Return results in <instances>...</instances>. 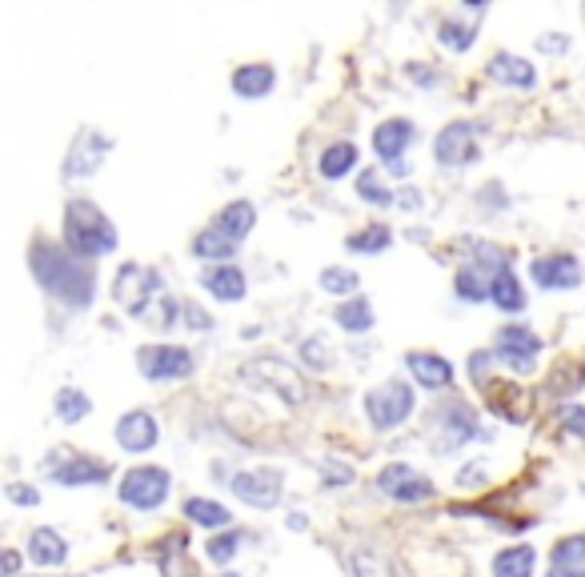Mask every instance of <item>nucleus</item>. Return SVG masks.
<instances>
[{
  "label": "nucleus",
  "mask_w": 585,
  "mask_h": 577,
  "mask_svg": "<svg viewBox=\"0 0 585 577\" xmlns=\"http://www.w3.org/2000/svg\"><path fill=\"white\" fill-rule=\"evenodd\" d=\"M28 269H33L36 285L45 289L53 301H65L69 309H84L96 293V273L93 265L69 249L53 245V241H33L28 249Z\"/></svg>",
  "instance_id": "obj_1"
},
{
  "label": "nucleus",
  "mask_w": 585,
  "mask_h": 577,
  "mask_svg": "<svg viewBox=\"0 0 585 577\" xmlns=\"http://www.w3.org/2000/svg\"><path fill=\"white\" fill-rule=\"evenodd\" d=\"M65 249L84 261L105 257V253L117 249V229L93 200L77 197L65 205Z\"/></svg>",
  "instance_id": "obj_2"
},
{
  "label": "nucleus",
  "mask_w": 585,
  "mask_h": 577,
  "mask_svg": "<svg viewBox=\"0 0 585 577\" xmlns=\"http://www.w3.org/2000/svg\"><path fill=\"white\" fill-rule=\"evenodd\" d=\"M161 273L149 269V265H125V269L117 273V285H113V297H117L121 309H129L133 318H141L149 313L157 301H161Z\"/></svg>",
  "instance_id": "obj_3"
},
{
  "label": "nucleus",
  "mask_w": 585,
  "mask_h": 577,
  "mask_svg": "<svg viewBox=\"0 0 585 577\" xmlns=\"http://www.w3.org/2000/svg\"><path fill=\"white\" fill-rule=\"evenodd\" d=\"M413 385H405L401 378L386 381V385H377L365 393V413H369V422H374V429H398V425H405V417L413 413Z\"/></svg>",
  "instance_id": "obj_4"
},
{
  "label": "nucleus",
  "mask_w": 585,
  "mask_h": 577,
  "mask_svg": "<svg viewBox=\"0 0 585 577\" xmlns=\"http://www.w3.org/2000/svg\"><path fill=\"white\" fill-rule=\"evenodd\" d=\"M117 494L133 509H161L169 501V494H173V477L164 470H157V465H137V470H129L121 477Z\"/></svg>",
  "instance_id": "obj_5"
},
{
  "label": "nucleus",
  "mask_w": 585,
  "mask_h": 577,
  "mask_svg": "<svg viewBox=\"0 0 585 577\" xmlns=\"http://www.w3.org/2000/svg\"><path fill=\"white\" fill-rule=\"evenodd\" d=\"M538 354H541L538 333L526 330V325H505V330L497 333V342H493V357H497L502 366L514 369L517 378H526V373L538 369Z\"/></svg>",
  "instance_id": "obj_6"
},
{
  "label": "nucleus",
  "mask_w": 585,
  "mask_h": 577,
  "mask_svg": "<svg viewBox=\"0 0 585 577\" xmlns=\"http://www.w3.org/2000/svg\"><path fill=\"white\" fill-rule=\"evenodd\" d=\"M137 366L149 381H181L197 369V357L181 345H145L137 354Z\"/></svg>",
  "instance_id": "obj_7"
},
{
  "label": "nucleus",
  "mask_w": 585,
  "mask_h": 577,
  "mask_svg": "<svg viewBox=\"0 0 585 577\" xmlns=\"http://www.w3.org/2000/svg\"><path fill=\"white\" fill-rule=\"evenodd\" d=\"M377 489L386 497H393V501H401V506H417V501L434 497V482L425 473L413 470V465H401V461H393V465H386V470L377 473Z\"/></svg>",
  "instance_id": "obj_8"
},
{
  "label": "nucleus",
  "mask_w": 585,
  "mask_h": 577,
  "mask_svg": "<svg viewBox=\"0 0 585 577\" xmlns=\"http://www.w3.org/2000/svg\"><path fill=\"white\" fill-rule=\"evenodd\" d=\"M245 378H257L261 385H269L273 393H282L289 405H301L305 401V381L301 373L285 361V357H257L245 366Z\"/></svg>",
  "instance_id": "obj_9"
},
{
  "label": "nucleus",
  "mask_w": 585,
  "mask_h": 577,
  "mask_svg": "<svg viewBox=\"0 0 585 577\" xmlns=\"http://www.w3.org/2000/svg\"><path fill=\"white\" fill-rule=\"evenodd\" d=\"M434 153H437V165H445V169L473 165V161H478V129L466 125V120H454L449 129L437 132Z\"/></svg>",
  "instance_id": "obj_10"
},
{
  "label": "nucleus",
  "mask_w": 585,
  "mask_h": 577,
  "mask_svg": "<svg viewBox=\"0 0 585 577\" xmlns=\"http://www.w3.org/2000/svg\"><path fill=\"white\" fill-rule=\"evenodd\" d=\"M229 489H233L245 506L253 509H273L277 501H282V473L277 470H245L237 473L233 482H229Z\"/></svg>",
  "instance_id": "obj_11"
},
{
  "label": "nucleus",
  "mask_w": 585,
  "mask_h": 577,
  "mask_svg": "<svg viewBox=\"0 0 585 577\" xmlns=\"http://www.w3.org/2000/svg\"><path fill=\"white\" fill-rule=\"evenodd\" d=\"M529 273H534V281L541 285V289H550V293H565V289H577L582 285V261L570 257V253H550V257H534V265H529Z\"/></svg>",
  "instance_id": "obj_12"
},
{
  "label": "nucleus",
  "mask_w": 585,
  "mask_h": 577,
  "mask_svg": "<svg viewBox=\"0 0 585 577\" xmlns=\"http://www.w3.org/2000/svg\"><path fill=\"white\" fill-rule=\"evenodd\" d=\"M48 473H53L57 485H101L113 477V465L96 458H84V453H69V458L48 461Z\"/></svg>",
  "instance_id": "obj_13"
},
{
  "label": "nucleus",
  "mask_w": 585,
  "mask_h": 577,
  "mask_svg": "<svg viewBox=\"0 0 585 577\" xmlns=\"http://www.w3.org/2000/svg\"><path fill=\"white\" fill-rule=\"evenodd\" d=\"M485 409L509 425H521L529 413L526 389L514 385V381H490V385H485Z\"/></svg>",
  "instance_id": "obj_14"
},
{
  "label": "nucleus",
  "mask_w": 585,
  "mask_h": 577,
  "mask_svg": "<svg viewBox=\"0 0 585 577\" xmlns=\"http://www.w3.org/2000/svg\"><path fill=\"white\" fill-rule=\"evenodd\" d=\"M105 153H108L105 137H96L93 129H81L77 132V141H72L69 157H65V177H89V173H96Z\"/></svg>",
  "instance_id": "obj_15"
},
{
  "label": "nucleus",
  "mask_w": 585,
  "mask_h": 577,
  "mask_svg": "<svg viewBox=\"0 0 585 577\" xmlns=\"http://www.w3.org/2000/svg\"><path fill=\"white\" fill-rule=\"evenodd\" d=\"M157 437H161V429H157V417L145 409H133L125 413L117 422V446L129 449V453H149L152 446H157Z\"/></svg>",
  "instance_id": "obj_16"
},
{
  "label": "nucleus",
  "mask_w": 585,
  "mask_h": 577,
  "mask_svg": "<svg viewBox=\"0 0 585 577\" xmlns=\"http://www.w3.org/2000/svg\"><path fill=\"white\" fill-rule=\"evenodd\" d=\"M413 137H417V129H413L405 117L381 120V125H377V132H374V149H377V157H381L386 165H398L401 153H405V149L413 145Z\"/></svg>",
  "instance_id": "obj_17"
},
{
  "label": "nucleus",
  "mask_w": 585,
  "mask_h": 577,
  "mask_svg": "<svg viewBox=\"0 0 585 577\" xmlns=\"http://www.w3.org/2000/svg\"><path fill=\"white\" fill-rule=\"evenodd\" d=\"M405 366H410L413 381L422 389H429V393H441V389L454 385V366L441 354H410Z\"/></svg>",
  "instance_id": "obj_18"
},
{
  "label": "nucleus",
  "mask_w": 585,
  "mask_h": 577,
  "mask_svg": "<svg viewBox=\"0 0 585 577\" xmlns=\"http://www.w3.org/2000/svg\"><path fill=\"white\" fill-rule=\"evenodd\" d=\"M200 285H205L217 301H229V305H233V301H245V289H249L245 273L237 269L233 261H229V265H213V269H205Z\"/></svg>",
  "instance_id": "obj_19"
},
{
  "label": "nucleus",
  "mask_w": 585,
  "mask_h": 577,
  "mask_svg": "<svg viewBox=\"0 0 585 577\" xmlns=\"http://www.w3.org/2000/svg\"><path fill=\"white\" fill-rule=\"evenodd\" d=\"M441 429L445 437H449V446H461V441H473V437H481V422L478 413L469 409L466 401H449V405H441Z\"/></svg>",
  "instance_id": "obj_20"
},
{
  "label": "nucleus",
  "mask_w": 585,
  "mask_h": 577,
  "mask_svg": "<svg viewBox=\"0 0 585 577\" xmlns=\"http://www.w3.org/2000/svg\"><path fill=\"white\" fill-rule=\"evenodd\" d=\"M485 72H490V81L509 84V89H534V84H538L534 65H529L526 57H509V53H497V57L485 65Z\"/></svg>",
  "instance_id": "obj_21"
},
{
  "label": "nucleus",
  "mask_w": 585,
  "mask_h": 577,
  "mask_svg": "<svg viewBox=\"0 0 585 577\" xmlns=\"http://www.w3.org/2000/svg\"><path fill=\"white\" fill-rule=\"evenodd\" d=\"M490 301L502 309V313H521V309H526V289H521L517 273L509 269V265L490 277Z\"/></svg>",
  "instance_id": "obj_22"
},
{
  "label": "nucleus",
  "mask_w": 585,
  "mask_h": 577,
  "mask_svg": "<svg viewBox=\"0 0 585 577\" xmlns=\"http://www.w3.org/2000/svg\"><path fill=\"white\" fill-rule=\"evenodd\" d=\"M273 84H277V72L269 65H241L233 72V93L241 101H257V96H269Z\"/></svg>",
  "instance_id": "obj_23"
},
{
  "label": "nucleus",
  "mask_w": 585,
  "mask_h": 577,
  "mask_svg": "<svg viewBox=\"0 0 585 577\" xmlns=\"http://www.w3.org/2000/svg\"><path fill=\"white\" fill-rule=\"evenodd\" d=\"M185 533H169L161 542V554H157V566H161V577H197V566L185 550Z\"/></svg>",
  "instance_id": "obj_24"
},
{
  "label": "nucleus",
  "mask_w": 585,
  "mask_h": 577,
  "mask_svg": "<svg viewBox=\"0 0 585 577\" xmlns=\"http://www.w3.org/2000/svg\"><path fill=\"white\" fill-rule=\"evenodd\" d=\"M253 224H257V209H253V200H233V205H225V209L217 212V229H221L233 245L253 233Z\"/></svg>",
  "instance_id": "obj_25"
},
{
  "label": "nucleus",
  "mask_w": 585,
  "mask_h": 577,
  "mask_svg": "<svg viewBox=\"0 0 585 577\" xmlns=\"http://www.w3.org/2000/svg\"><path fill=\"white\" fill-rule=\"evenodd\" d=\"M534 566H538L534 545H509L493 557V577H534Z\"/></svg>",
  "instance_id": "obj_26"
},
{
  "label": "nucleus",
  "mask_w": 585,
  "mask_h": 577,
  "mask_svg": "<svg viewBox=\"0 0 585 577\" xmlns=\"http://www.w3.org/2000/svg\"><path fill=\"white\" fill-rule=\"evenodd\" d=\"M28 557H33L36 566H60L65 557H69V545L60 538L57 530H33L28 538Z\"/></svg>",
  "instance_id": "obj_27"
},
{
  "label": "nucleus",
  "mask_w": 585,
  "mask_h": 577,
  "mask_svg": "<svg viewBox=\"0 0 585 577\" xmlns=\"http://www.w3.org/2000/svg\"><path fill=\"white\" fill-rule=\"evenodd\" d=\"M185 518L193 521V526H205V530H229L233 513H229L221 501H209V497H188Z\"/></svg>",
  "instance_id": "obj_28"
},
{
  "label": "nucleus",
  "mask_w": 585,
  "mask_h": 577,
  "mask_svg": "<svg viewBox=\"0 0 585 577\" xmlns=\"http://www.w3.org/2000/svg\"><path fill=\"white\" fill-rule=\"evenodd\" d=\"M353 165H357V145L353 141L329 145L325 153H321V161H317V169H321L325 181H341L345 173H353Z\"/></svg>",
  "instance_id": "obj_29"
},
{
  "label": "nucleus",
  "mask_w": 585,
  "mask_h": 577,
  "mask_svg": "<svg viewBox=\"0 0 585 577\" xmlns=\"http://www.w3.org/2000/svg\"><path fill=\"white\" fill-rule=\"evenodd\" d=\"M193 257L217 261V265H229V257H233V241H229L221 229H205V233L193 236Z\"/></svg>",
  "instance_id": "obj_30"
},
{
  "label": "nucleus",
  "mask_w": 585,
  "mask_h": 577,
  "mask_svg": "<svg viewBox=\"0 0 585 577\" xmlns=\"http://www.w3.org/2000/svg\"><path fill=\"white\" fill-rule=\"evenodd\" d=\"M337 325L345 333H369V330H374V305H369L362 293L353 297V301H341V305H337Z\"/></svg>",
  "instance_id": "obj_31"
},
{
  "label": "nucleus",
  "mask_w": 585,
  "mask_h": 577,
  "mask_svg": "<svg viewBox=\"0 0 585 577\" xmlns=\"http://www.w3.org/2000/svg\"><path fill=\"white\" fill-rule=\"evenodd\" d=\"M389 241H393V233H389V224H365L362 233H349L345 236V249L349 253H362V257H374V253H381V249H389Z\"/></svg>",
  "instance_id": "obj_32"
},
{
  "label": "nucleus",
  "mask_w": 585,
  "mask_h": 577,
  "mask_svg": "<svg viewBox=\"0 0 585 577\" xmlns=\"http://www.w3.org/2000/svg\"><path fill=\"white\" fill-rule=\"evenodd\" d=\"M457 297L461 301H490V277H481L478 265H466V269H457Z\"/></svg>",
  "instance_id": "obj_33"
},
{
  "label": "nucleus",
  "mask_w": 585,
  "mask_h": 577,
  "mask_svg": "<svg viewBox=\"0 0 585 577\" xmlns=\"http://www.w3.org/2000/svg\"><path fill=\"white\" fill-rule=\"evenodd\" d=\"M57 417L65 425H77V422H84L89 417V397H84L81 389H60L57 393Z\"/></svg>",
  "instance_id": "obj_34"
},
{
  "label": "nucleus",
  "mask_w": 585,
  "mask_h": 577,
  "mask_svg": "<svg viewBox=\"0 0 585 577\" xmlns=\"http://www.w3.org/2000/svg\"><path fill=\"white\" fill-rule=\"evenodd\" d=\"M585 381V366H577V361H562V366L550 373V393L553 397H565V393H577Z\"/></svg>",
  "instance_id": "obj_35"
},
{
  "label": "nucleus",
  "mask_w": 585,
  "mask_h": 577,
  "mask_svg": "<svg viewBox=\"0 0 585 577\" xmlns=\"http://www.w3.org/2000/svg\"><path fill=\"white\" fill-rule=\"evenodd\" d=\"M357 285H362V277H357L353 269H341V265H329V269H321V289H325V293H333V297H349ZM353 297H357V293H353Z\"/></svg>",
  "instance_id": "obj_36"
},
{
  "label": "nucleus",
  "mask_w": 585,
  "mask_h": 577,
  "mask_svg": "<svg viewBox=\"0 0 585 577\" xmlns=\"http://www.w3.org/2000/svg\"><path fill=\"white\" fill-rule=\"evenodd\" d=\"M553 569H585V538H565L553 545Z\"/></svg>",
  "instance_id": "obj_37"
},
{
  "label": "nucleus",
  "mask_w": 585,
  "mask_h": 577,
  "mask_svg": "<svg viewBox=\"0 0 585 577\" xmlns=\"http://www.w3.org/2000/svg\"><path fill=\"white\" fill-rule=\"evenodd\" d=\"M357 193H362V200H369V205H398L393 189L381 185V173H377V169H365L362 177H357Z\"/></svg>",
  "instance_id": "obj_38"
},
{
  "label": "nucleus",
  "mask_w": 585,
  "mask_h": 577,
  "mask_svg": "<svg viewBox=\"0 0 585 577\" xmlns=\"http://www.w3.org/2000/svg\"><path fill=\"white\" fill-rule=\"evenodd\" d=\"M353 574L357 577H398L393 562L386 554H374V550H362V554L353 557Z\"/></svg>",
  "instance_id": "obj_39"
},
{
  "label": "nucleus",
  "mask_w": 585,
  "mask_h": 577,
  "mask_svg": "<svg viewBox=\"0 0 585 577\" xmlns=\"http://www.w3.org/2000/svg\"><path fill=\"white\" fill-rule=\"evenodd\" d=\"M473 24H461V21H441V33H437V41H441L449 53H466L469 45H473Z\"/></svg>",
  "instance_id": "obj_40"
},
{
  "label": "nucleus",
  "mask_w": 585,
  "mask_h": 577,
  "mask_svg": "<svg viewBox=\"0 0 585 577\" xmlns=\"http://www.w3.org/2000/svg\"><path fill=\"white\" fill-rule=\"evenodd\" d=\"M241 542H245V538H241V533H233V530L217 533V538L205 545V554H209V562H217V566H229V562L237 557V550H241Z\"/></svg>",
  "instance_id": "obj_41"
},
{
  "label": "nucleus",
  "mask_w": 585,
  "mask_h": 577,
  "mask_svg": "<svg viewBox=\"0 0 585 577\" xmlns=\"http://www.w3.org/2000/svg\"><path fill=\"white\" fill-rule=\"evenodd\" d=\"M301 361L309 369H317V373H325V369L333 366V354H329V345L321 342V337H305V342H301Z\"/></svg>",
  "instance_id": "obj_42"
},
{
  "label": "nucleus",
  "mask_w": 585,
  "mask_h": 577,
  "mask_svg": "<svg viewBox=\"0 0 585 577\" xmlns=\"http://www.w3.org/2000/svg\"><path fill=\"white\" fill-rule=\"evenodd\" d=\"M145 325H161V330L176 325V301H173V297H161V301H157V305L145 313Z\"/></svg>",
  "instance_id": "obj_43"
},
{
  "label": "nucleus",
  "mask_w": 585,
  "mask_h": 577,
  "mask_svg": "<svg viewBox=\"0 0 585 577\" xmlns=\"http://www.w3.org/2000/svg\"><path fill=\"white\" fill-rule=\"evenodd\" d=\"M558 422H562L565 434H574L577 441H585V409L582 405H562V409H558Z\"/></svg>",
  "instance_id": "obj_44"
},
{
  "label": "nucleus",
  "mask_w": 585,
  "mask_h": 577,
  "mask_svg": "<svg viewBox=\"0 0 585 577\" xmlns=\"http://www.w3.org/2000/svg\"><path fill=\"white\" fill-rule=\"evenodd\" d=\"M4 494H9L12 506H36V501H41V494H36L33 485H21V482H9Z\"/></svg>",
  "instance_id": "obj_45"
},
{
  "label": "nucleus",
  "mask_w": 585,
  "mask_h": 577,
  "mask_svg": "<svg viewBox=\"0 0 585 577\" xmlns=\"http://www.w3.org/2000/svg\"><path fill=\"white\" fill-rule=\"evenodd\" d=\"M185 325L188 330H197V333H205L213 325L209 321V313H205V309H197V305H185Z\"/></svg>",
  "instance_id": "obj_46"
},
{
  "label": "nucleus",
  "mask_w": 585,
  "mask_h": 577,
  "mask_svg": "<svg viewBox=\"0 0 585 577\" xmlns=\"http://www.w3.org/2000/svg\"><path fill=\"white\" fill-rule=\"evenodd\" d=\"M457 482L466 485V489H473V485L485 482V470H481V465H466V470L457 473Z\"/></svg>",
  "instance_id": "obj_47"
},
{
  "label": "nucleus",
  "mask_w": 585,
  "mask_h": 577,
  "mask_svg": "<svg viewBox=\"0 0 585 577\" xmlns=\"http://www.w3.org/2000/svg\"><path fill=\"white\" fill-rule=\"evenodd\" d=\"M325 477H329L325 485H345V482L353 477V473L345 470V465H337V461H329V465H325Z\"/></svg>",
  "instance_id": "obj_48"
},
{
  "label": "nucleus",
  "mask_w": 585,
  "mask_h": 577,
  "mask_svg": "<svg viewBox=\"0 0 585 577\" xmlns=\"http://www.w3.org/2000/svg\"><path fill=\"white\" fill-rule=\"evenodd\" d=\"M538 48H541V53H562V48H565V36H541Z\"/></svg>",
  "instance_id": "obj_49"
},
{
  "label": "nucleus",
  "mask_w": 585,
  "mask_h": 577,
  "mask_svg": "<svg viewBox=\"0 0 585 577\" xmlns=\"http://www.w3.org/2000/svg\"><path fill=\"white\" fill-rule=\"evenodd\" d=\"M401 193H405V197H398L401 209H417V205H422V193L417 189H401Z\"/></svg>",
  "instance_id": "obj_50"
},
{
  "label": "nucleus",
  "mask_w": 585,
  "mask_h": 577,
  "mask_svg": "<svg viewBox=\"0 0 585 577\" xmlns=\"http://www.w3.org/2000/svg\"><path fill=\"white\" fill-rule=\"evenodd\" d=\"M16 569H21V557L9 550V554H4V577H16Z\"/></svg>",
  "instance_id": "obj_51"
},
{
  "label": "nucleus",
  "mask_w": 585,
  "mask_h": 577,
  "mask_svg": "<svg viewBox=\"0 0 585 577\" xmlns=\"http://www.w3.org/2000/svg\"><path fill=\"white\" fill-rule=\"evenodd\" d=\"M413 81H422V84H434V72H425V69H410Z\"/></svg>",
  "instance_id": "obj_52"
},
{
  "label": "nucleus",
  "mask_w": 585,
  "mask_h": 577,
  "mask_svg": "<svg viewBox=\"0 0 585 577\" xmlns=\"http://www.w3.org/2000/svg\"><path fill=\"white\" fill-rule=\"evenodd\" d=\"M550 577H585V569H550Z\"/></svg>",
  "instance_id": "obj_53"
},
{
  "label": "nucleus",
  "mask_w": 585,
  "mask_h": 577,
  "mask_svg": "<svg viewBox=\"0 0 585 577\" xmlns=\"http://www.w3.org/2000/svg\"><path fill=\"white\" fill-rule=\"evenodd\" d=\"M217 577H241V574H233V569H225V574H217Z\"/></svg>",
  "instance_id": "obj_54"
}]
</instances>
